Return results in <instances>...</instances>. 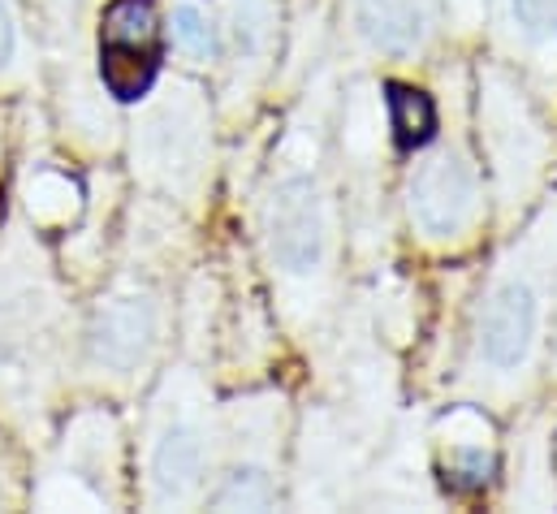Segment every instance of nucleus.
<instances>
[{"instance_id":"1","label":"nucleus","mask_w":557,"mask_h":514,"mask_svg":"<svg viewBox=\"0 0 557 514\" xmlns=\"http://www.w3.org/2000/svg\"><path fill=\"white\" fill-rule=\"evenodd\" d=\"M557 294V195L488 264L462 333L458 389L484 406H515L549 359Z\"/></svg>"},{"instance_id":"2","label":"nucleus","mask_w":557,"mask_h":514,"mask_svg":"<svg viewBox=\"0 0 557 514\" xmlns=\"http://www.w3.org/2000/svg\"><path fill=\"white\" fill-rule=\"evenodd\" d=\"M256 238L294 333H315L333 307L342 259V204L320 134L294 126L281 138L256 199Z\"/></svg>"},{"instance_id":"3","label":"nucleus","mask_w":557,"mask_h":514,"mask_svg":"<svg viewBox=\"0 0 557 514\" xmlns=\"http://www.w3.org/2000/svg\"><path fill=\"white\" fill-rule=\"evenodd\" d=\"M74 346L70 307L35 234L13 225L0 238V411L39 432L48 393Z\"/></svg>"},{"instance_id":"4","label":"nucleus","mask_w":557,"mask_h":514,"mask_svg":"<svg viewBox=\"0 0 557 514\" xmlns=\"http://www.w3.org/2000/svg\"><path fill=\"white\" fill-rule=\"evenodd\" d=\"M221 458V406L199 368H169L143 411L139 502L147 511L203 506Z\"/></svg>"},{"instance_id":"5","label":"nucleus","mask_w":557,"mask_h":514,"mask_svg":"<svg viewBox=\"0 0 557 514\" xmlns=\"http://www.w3.org/2000/svg\"><path fill=\"white\" fill-rule=\"evenodd\" d=\"M169 325V294L147 268L113 277L109 290L91 303L78 333V368L87 386L109 393L139 389L164 355Z\"/></svg>"},{"instance_id":"6","label":"nucleus","mask_w":557,"mask_h":514,"mask_svg":"<svg viewBox=\"0 0 557 514\" xmlns=\"http://www.w3.org/2000/svg\"><path fill=\"white\" fill-rule=\"evenodd\" d=\"M403 208L411 238L428 252H458L471 247L488 221V191L484 164L475 143L467 138V113L454 109V122L436 130L411 156L403 178Z\"/></svg>"},{"instance_id":"7","label":"nucleus","mask_w":557,"mask_h":514,"mask_svg":"<svg viewBox=\"0 0 557 514\" xmlns=\"http://www.w3.org/2000/svg\"><path fill=\"white\" fill-rule=\"evenodd\" d=\"M135 178L160 199L199 204L212 178V100L186 78L156 83L131 122Z\"/></svg>"},{"instance_id":"8","label":"nucleus","mask_w":557,"mask_h":514,"mask_svg":"<svg viewBox=\"0 0 557 514\" xmlns=\"http://www.w3.org/2000/svg\"><path fill=\"white\" fill-rule=\"evenodd\" d=\"M475 134H480V160L493 186V199L502 217H519L545 186L549 160H554V138L549 126L506 65H484L480 70V113H475Z\"/></svg>"},{"instance_id":"9","label":"nucleus","mask_w":557,"mask_h":514,"mask_svg":"<svg viewBox=\"0 0 557 514\" xmlns=\"http://www.w3.org/2000/svg\"><path fill=\"white\" fill-rule=\"evenodd\" d=\"M281 393H247L221 406V458L203 506L212 511H273L281 502Z\"/></svg>"},{"instance_id":"10","label":"nucleus","mask_w":557,"mask_h":514,"mask_svg":"<svg viewBox=\"0 0 557 514\" xmlns=\"http://www.w3.org/2000/svg\"><path fill=\"white\" fill-rule=\"evenodd\" d=\"M122 472V428L113 411L91 406L65 424L30 502L39 511H117L126 502Z\"/></svg>"},{"instance_id":"11","label":"nucleus","mask_w":557,"mask_h":514,"mask_svg":"<svg viewBox=\"0 0 557 514\" xmlns=\"http://www.w3.org/2000/svg\"><path fill=\"white\" fill-rule=\"evenodd\" d=\"M445 0H346L350 39L389 65L419 61L441 30Z\"/></svg>"},{"instance_id":"12","label":"nucleus","mask_w":557,"mask_h":514,"mask_svg":"<svg viewBox=\"0 0 557 514\" xmlns=\"http://www.w3.org/2000/svg\"><path fill=\"white\" fill-rule=\"evenodd\" d=\"M221 70H225V109H238L277 57V0H221Z\"/></svg>"},{"instance_id":"13","label":"nucleus","mask_w":557,"mask_h":514,"mask_svg":"<svg viewBox=\"0 0 557 514\" xmlns=\"http://www.w3.org/2000/svg\"><path fill=\"white\" fill-rule=\"evenodd\" d=\"M484 13L510 65L557 83V0H484Z\"/></svg>"},{"instance_id":"14","label":"nucleus","mask_w":557,"mask_h":514,"mask_svg":"<svg viewBox=\"0 0 557 514\" xmlns=\"http://www.w3.org/2000/svg\"><path fill=\"white\" fill-rule=\"evenodd\" d=\"M436 463H441V480L454 493H475L488 485V476L497 467V450H493V428L475 406H454L441 419Z\"/></svg>"},{"instance_id":"15","label":"nucleus","mask_w":557,"mask_h":514,"mask_svg":"<svg viewBox=\"0 0 557 514\" xmlns=\"http://www.w3.org/2000/svg\"><path fill=\"white\" fill-rule=\"evenodd\" d=\"M169 44L190 70H216L221 65V17L203 0H177L169 9Z\"/></svg>"},{"instance_id":"16","label":"nucleus","mask_w":557,"mask_h":514,"mask_svg":"<svg viewBox=\"0 0 557 514\" xmlns=\"http://www.w3.org/2000/svg\"><path fill=\"white\" fill-rule=\"evenodd\" d=\"M385 126H389L398 147L419 151L441 130V105L411 83H389L385 87Z\"/></svg>"},{"instance_id":"17","label":"nucleus","mask_w":557,"mask_h":514,"mask_svg":"<svg viewBox=\"0 0 557 514\" xmlns=\"http://www.w3.org/2000/svg\"><path fill=\"white\" fill-rule=\"evenodd\" d=\"M35 78V39L26 30L22 4L0 0V87L17 91Z\"/></svg>"},{"instance_id":"18","label":"nucleus","mask_w":557,"mask_h":514,"mask_svg":"<svg viewBox=\"0 0 557 514\" xmlns=\"http://www.w3.org/2000/svg\"><path fill=\"white\" fill-rule=\"evenodd\" d=\"M26 208H30V225H61L78 212V191L65 173L39 169L26 182Z\"/></svg>"},{"instance_id":"19","label":"nucleus","mask_w":557,"mask_h":514,"mask_svg":"<svg viewBox=\"0 0 557 514\" xmlns=\"http://www.w3.org/2000/svg\"><path fill=\"white\" fill-rule=\"evenodd\" d=\"M13 502H17V489H13V476H9L4 454H0V511H4V506H13Z\"/></svg>"},{"instance_id":"20","label":"nucleus","mask_w":557,"mask_h":514,"mask_svg":"<svg viewBox=\"0 0 557 514\" xmlns=\"http://www.w3.org/2000/svg\"><path fill=\"white\" fill-rule=\"evenodd\" d=\"M549 377L557 381V294H554V325H549Z\"/></svg>"}]
</instances>
